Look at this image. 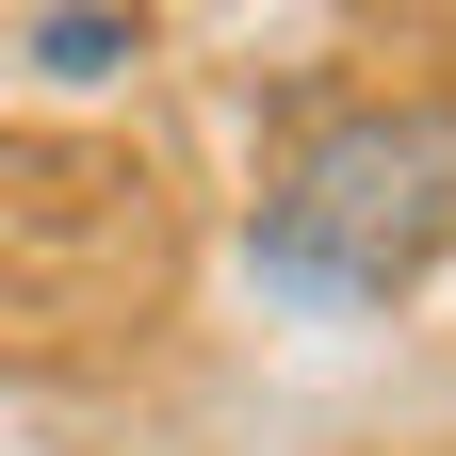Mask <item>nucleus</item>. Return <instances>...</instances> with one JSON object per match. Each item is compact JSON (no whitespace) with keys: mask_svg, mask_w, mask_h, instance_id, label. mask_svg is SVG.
<instances>
[{"mask_svg":"<svg viewBox=\"0 0 456 456\" xmlns=\"http://www.w3.org/2000/svg\"><path fill=\"white\" fill-rule=\"evenodd\" d=\"M440 245H456V98L440 82L310 114L261 163V212H245L261 294H294V310H391Z\"/></svg>","mask_w":456,"mask_h":456,"instance_id":"1","label":"nucleus"},{"mask_svg":"<svg viewBox=\"0 0 456 456\" xmlns=\"http://www.w3.org/2000/svg\"><path fill=\"white\" fill-rule=\"evenodd\" d=\"M131 49H147V17H33V66L49 82H114Z\"/></svg>","mask_w":456,"mask_h":456,"instance_id":"2","label":"nucleus"}]
</instances>
